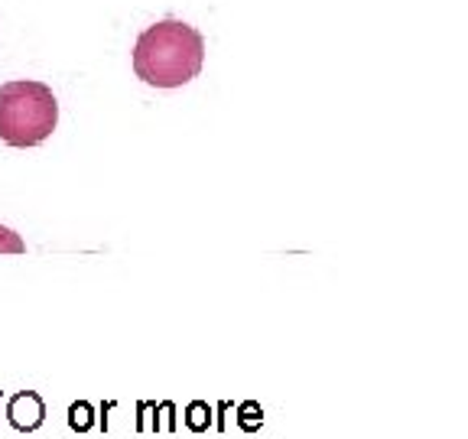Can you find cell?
<instances>
[{
    "label": "cell",
    "instance_id": "cell-1",
    "mask_svg": "<svg viewBox=\"0 0 468 439\" xmlns=\"http://www.w3.org/2000/svg\"><path fill=\"white\" fill-rule=\"evenodd\" d=\"M205 39L183 20H160L133 43V72L154 88H183L202 72Z\"/></svg>",
    "mask_w": 468,
    "mask_h": 439
},
{
    "label": "cell",
    "instance_id": "cell-2",
    "mask_svg": "<svg viewBox=\"0 0 468 439\" xmlns=\"http://www.w3.org/2000/svg\"><path fill=\"white\" fill-rule=\"evenodd\" d=\"M58 124L56 95L43 81H7L0 88V140L7 146H39Z\"/></svg>",
    "mask_w": 468,
    "mask_h": 439
},
{
    "label": "cell",
    "instance_id": "cell-3",
    "mask_svg": "<svg viewBox=\"0 0 468 439\" xmlns=\"http://www.w3.org/2000/svg\"><path fill=\"white\" fill-rule=\"evenodd\" d=\"M27 251V244H23V238L14 231V228L0 225V254H23Z\"/></svg>",
    "mask_w": 468,
    "mask_h": 439
}]
</instances>
